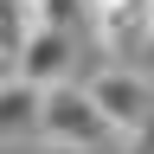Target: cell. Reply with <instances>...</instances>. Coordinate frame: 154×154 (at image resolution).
Segmentation results:
<instances>
[{
    "label": "cell",
    "instance_id": "6da1fadb",
    "mask_svg": "<svg viewBox=\"0 0 154 154\" xmlns=\"http://www.w3.org/2000/svg\"><path fill=\"white\" fill-rule=\"evenodd\" d=\"M32 135L45 148H64V154H103V148H116V135L103 128V116L90 109V96H84L77 77L45 84L32 96Z\"/></svg>",
    "mask_w": 154,
    "mask_h": 154
},
{
    "label": "cell",
    "instance_id": "5b68a950",
    "mask_svg": "<svg viewBox=\"0 0 154 154\" xmlns=\"http://www.w3.org/2000/svg\"><path fill=\"white\" fill-rule=\"evenodd\" d=\"M32 84H19L13 71H0V141H26L32 128Z\"/></svg>",
    "mask_w": 154,
    "mask_h": 154
},
{
    "label": "cell",
    "instance_id": "52a82bcc",
    "mask_svg": "<svg viewBox=\"0 0 154 154\" xmlns=\"http://www.w3.org/2000/svg\"><path fill=\"white\" fill-rule=\"evenodd\" d=\"M45 154H64V148H45Z\"/></svg>",
    "mask_w": 154,
    "mask_h": 154
},
{
    "label": "cell",
    "instance_id": "7a4b0ae2",
    "mask_svg": "<svg viewBox=\"0 0 154 154\" xmlns=\"http://www.w3.org/2000/svg\"><path fill=\"white\" fill-rule=\"evenodd\" d=\"M84 96H90V109L103 116V128L116 135V141H141L148 135L154 90H148V71L141 64H103L96 77H84Z\"/></svg>",
    "mask_w": 154,
    "mask_h": 154
},
{
    "label": "cell",
    "instance_id": "277c9868",
    "mask_svg": "<svg viewBox=\"0 0 154 154\" xmlns=\"http://www.w3.org/2000/svg\"><path fill=\"white\" fill-rule=\"evenodd\" d=\"M96 45L109 51V64H141L148 71V38H154V0H103L90 7Z\"/></svg>",
    "mask_w": 154,
    "mask_h": 154
},
{
    "label": "cell",
    "instance_id": "8992f818",
    "mask_svg": "<svg viewBox=\"0 0 154 154\" xmlns=\"http://www.w3.org/2000/svg\"><path fill=\"white\" fill-rule=\"evenodd\" d=\"M84 7H103V0H84Z\"/></svg>",
    "mask_w": 154,
    "mask_h": 154
},
{
    "label": "cell",
    "instance_id": "3957f363",
    "mask_svg": "<svg viewBox=\"0 0 154 154\" xmlns=\"http://www.w3.org/2000/svg\"><path fill=\"white\" fill-rule=\"evenodd\" d=\"M7 71L19 77V84H32V90L77 77V38H71V26H51V19H38V26L19 38L13 51H7Z\"/></svg>",
    "mask_w": 154,
    "mask_h": 154
}]
</instances>
